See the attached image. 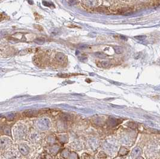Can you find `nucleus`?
<instances>
[{
	"mask_svg": "<svg viewBox=\"0 0 160 159\" xmlns=\"http://www.w3.org/2000/svg\"><path fill=\"white\" fill-rule=\"evenodd\" d=\"M56 59L59 64H64L67 62V58L63 53H57L56 55Z\"/></svg>",
	"mask_w": 160,
	"mask_h": 159,
	"instance_id": "1",
	"label": "nucleus"
},
{
	"mask_svg": "<svg viewBox=\"0 0 160 159\" xmlns=\"http://www.w3.org/2000/svg\"><path fill=\"white\" fill-rule=\"evenodd\" d=\"M10 141L9 139L7 138H3L0 139V148L1 149H6L10 145Z\"/></svg>",
	"mask_w": 160,
	"mask_h": 159,
	"instance_id": "2",
	"label": "nucleus"
},
{
	"mask_svg": "<svg viewBox=\"0 0 160 159\" xmlns=\"http://www.w3.org/2000/svg\"><path fill=\"white\" fill-rule=\"evenodd\" d=\"M19 151H21V153L23 155H27L30 152L29 147L25 144L21 145L19 147Z\"/></svg>",
	"mask_w": 160,
	"mask_h": 159,
	"instance_id": "3",
	"label": "nucleus"
},
{
	"mask_svg": "<svg viewBox=\"0 0 160 159\" xmlns=\"http://www.w3.org/2000/svg\"><path fill=\"white\" fill-rule=\"evenodd\" d=\"M96 65L100 68H108L112 66V64L110 61H103V62H98V63H96Z\"/></svg>",
	"mask_w": 160,
	"mask_h": 159,
	"instance_id": "4",
	"label": "nucleus"
},
{
	"mask_svg": "<svg viewBox=\"0 0 160 159\" xmlns=\"http://www.w3.org/2000/svg\"><path fill=\"white\" fill-rule=\"evenodd\" d=\"M49 121L47 120H46V119L42 120L41 121H40L39 123V127L40 128H42V129H47L49 127Z\"/></svg>",
	"mask_w": 160,
	"mask_h": 159,
	"instance_id": "5",
	"label": "nucleus"
},
{
	"mask_svg": "<svg viewBox=\"0 0 160 159\" xmlns=\"http://www.w3.org/2000/svg\"><path fill=\"white\" fill-rule=\"evenodd\" d=\"M95 56L100 59H106L107 58V55L103 52H96L95 53Z\"/></svg>",
	"mask_w": 160,
	"mask_h": 159,
	"instance_id": "6",
	"label": "nucleus"
},
{
	"mask_svg": "<svg viewBox=\"0 0 160 159\" xmlns=\"http://www.w3.org/2000/svg\"><path fill=\"white\" fill-rule=\"evenodd\" d=\"M114 50H115V52L117 54H121V53L123 52V49L121 47H119V46H115L114 47Z\"/></svg>",
	"mask_w": 160,
	"mask_h": 159,
	"instance_id": "7",
	"label": "nucleus"
},
{
	"mask_svg": "<svg viewBox=\"0 0 160 159\" xmlns=\"http://www.w3.org/2000/svg\"><path fill=\"white\" fill-rule=\"evenodd\" d=\"M34 42L37 44H42L44 42V39L43 38H36Z\"/></svg>",
	"mask_w": 160,
	"mask_h": 159,
	"instance_id": "8",
	"label": "nucleus"
},
{
	"mask_svg": "<svg viewBox=\"0 0 160 159\" xmlns=\"http://www.w3.org/2000/svg\"><path fill=\"white\" fill-rule=\"evenodd\" d=\"M31 50L28 49H25V50H22L20 52H19V54L20 55H23V54H27L28 53H29Z\"/></svg>",
	"mask_w": 160,
	"mask_h": 159,
	"instance_id": "9",
	"label": "nucleus"
},
{
	"mask_svg": "<svg viewBox=\"0 0 160 159\" xmlns=\"http://www.w3.org/2000/svg\"><path fill=\"white\" fill-rule=\"evenodd\" d=\"M3 19V18H2V15H1V14H0V20H1V19Z\"/></svg>",
	"mask_w": 160,
	"mask_h": 159,
	"instance_id": "10",
	"label": "nucleus"
}]
</instances>
